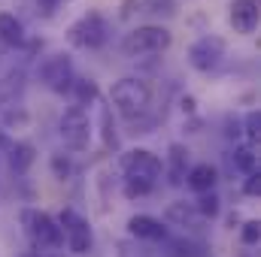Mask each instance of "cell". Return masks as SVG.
Segmentation results:
<instances>
[{
	"label": "cell",
	"mask_w": 261,
	"mask_h": 257,
	"mask_svg": "<svg viewBox=\"0 0 261 257\" xmlns=\"http://www.w3.org/2000/svg\"><path fill=\"white\" fill-rule=\"evenodd\" d=\"M122 170H125V194L128 197H143L155 188V182L161 179V157L146 151V148H134L125 154L122 160Z\"/></svg>",
	"instance_id": "obj_1"
},
{
	"label": "cell",
	"mask_w": 261,
	"mask_h": 257,
	"mask_svg": "<svg viewBox=\"0 0 261 257\" xmlns=\"http://www.w3.org/2000/svg\"><path fill=\"white\" fill-rule=\"evenodd\" d=\"M21 224H24V233L31 236V242L37 245V251H61L64 233L52 215H46L40 209H28V212H21Z\"/></svg>",
	"instance_id": "obj_2"
},
{
	"label": "cell",
	"mask_w": 261,
	"mask_h": 257,
	"mask_svg": "<svg viewBox=\"0 0 261 257\" xmlns=\"http://www.w3.org/2000/svg\"><path fill=\"white\" fill-rule=\"evenodd\" d=\"M110 97H113V106L125 115V118H137V115H143L146 109H149V103H152V88L143 82V79H119L116 85H113V91H110Z\"/></svg>",
	"instance_id": "obj_3"
},
{
	"label": "cell",
	"mask_w": 261,
	"mask_h": 257,
	"mask_svg": "<svg viewBox=\"0 0 261 257\" xmlns=\"http://www.w3.org/2000/svg\"><path fill=\"white\" fill-rule=\"evenodd\" d=\"M170 30L161 27V24H143V27H134L130 34H125L122 40V52L128 58H146V55H161L167 46H170Z\"/></svg>",
	"instance_id": "obj_4"
},
{
	"label": "cell",
	"mask_w": 261,
	"mask_h": 257,
	"mask_svg": "<svg viewBox=\"0 0 261 257\" xmlns=\"http://www.w3.org/2000/svg\"><path fill=\"white\" fill-rule=\"evenodd\" d=\"M67 40H70V46H76V49L94 52V49H100V46L110 40V24H107V18H103L100 12H85L82 18H76V21L70 24Z\"/></svg>",
	"instance_id": "obj_5"
},
{
	"label": "cell",
	"mask_w": 261,
	"mask_h": 257,
	"mask_svg": "<svg viewBox=\"0 0 261 257\" xmlns=\"http://www.w3.org/2000/svg\"><path fill=\"white\" fill-rule=\"evenodd\" d=\"M58 227H61L67 248H70L73 254H85V251L91 248V242H94V236H91V224H88L76 209H64V212H61Z\"/></svg>",
	"instance_id": "obj_6"
},
{
	"label": "cell",
	"mask_w": 261,
	"mask_h": 257,
	"mask_svg": "<svg viewBox=\"0 0 261 257\" xmlns=\"http://www.w3.org/2000/svg\"><path fill=\"white\" fill-rule=\"evenodd\" d=\"M222 58H225V40L213 37V34L195 40L192 49H189V64L195 67L197 73H213L216 67L222 64Z\"/></svg>",
	"instance_id": "obj_7"
},
{
	"label": "cell",
	"mask_w": 261,
	"mask_h": 257,
	"mask_svg": "<svg viewBox=\"0 0 261 257\" xmlns=\"http://www.w3.org/2000/svg\"><path fill=\"white\" fill-rule=\"evenodd\" d=\"M61 136L76 151L88 148V142H91V118H88V112L79 109V106H70L61 115Z\"/></svg>",
	"instance_id": "obj_8"
},
{
	"label": "cell",
	"mask_w": 261,
	"mask_h": 257,
	"mask_svg": "<svg viewBox=\"0 0 261 257\" xmlns=\"http://www.w3.org/2000/svg\"><path fill=\"white\" fill-rule=\"evenodd\" d=\"M40 79H43V85H46L49 91L64 94V91H70V85H73V61H70L67 55H52V58H46V61L40 64Z\"/></svg>",
	"instance_id": "obj_9"
},
{
	"label": "cell",
	"mask_w": 261,
	"mask_h": 257,
	"mask_svg": "<svg viewBox=\"0 0 261 257\" xmlns=\"http://www.w3.org/2000/svg\"><path fill=\"white\" fill-rule=\"evenodd\" d=\"M231 27L237 34H255L258 27V3L255 0H234L231 3Z\"/></svg>",
	"instance_id": "obj_10"
},
{
	"label": "cell",
	"mask_w": 261,
	"mask_h": 257,
	"mask_svg": "<svg viewBox=\"0 0 261 257\" xmlns=\"http://www.w3.org/2000/svg\"><path fill=\"white\" fill-rule=\"evenodd\" d=\"M186 173H189V148L182 142H173L167 148V179H170V185H182Z\"/></svg>",
	"instance_id": "obj_11"
},
{
	"label": "cell",
	"mask_w": 261,
	"mask_h": 257,
	"mask_svg": "<svg viewBox=\"0 0 261 257\" xmlns=\"http://www.w3.org/2000/svg\"><path fill=\"white\" fill-rule=\"evenodd\" d=\"M216 182H219V173H216V167H210V164H197V167H192V170L186 173V185L197 194L213 191Z\"/></svg>",
	"instance_id": "obj_12"
},
{
	"label": "cell",
	"mask_w": 261,
	"mask_h": 257,
	"mask_svg": "<svg viewBox=\"0 0 261 257\" xmlns=\"http://www.w3.org/2000/svg\"><path fill=\"white\" fill-rule=\"evenodd\" d=\"M0 40L12 49H21L28 43V34H24V24L12 15V12H0Z\"/></svg>",
	"instance_id": "obj_13"
},
{
	"label": "cell",
	"mask_w": 261,
	"mask_h": 257,
	"mask_svg": "<svg viewBox=\"0 0 261 257\" xmlns=\"http://www.w3.org/2000/svg\"><path fill=\"white\" fill-rule=\"evenodd\" d=\"M128 230L137 239H164V224L152 215H134L128 221Z\"/></svg>",
	"instance_id": "obj_14"
},
{
	"label": "cell",
	"mask_w": 261,
	"mask_h": 257,
	"mask_svg": "<svg viewBox=\"0 0 261 257\" xmlns=\"http://www.w3.org/2000/svg\"><path fill=\"white\" fill-rule=\"evenodd\" d=\"M34 157H37V151H34L31 142H15V145H9V167H12L15 173H24V170L34 164Z\"/></svg>",
	"instance_id": "obj_15"
},
{
	"label": "cell",
	"mask_w": 261,
	"mask_h": 257,
	"mask_svg": "<svg viewBox=\"0 0 261 257\" xmlns=\"http://www.w3.org/2000/svg\"><path fill=\"white\" fill-rule=\"evenodd\" d=\"M234 167L243 173V176H252V173H258V154H255V148H249V145H240V148H234Z\"/></svg>",
	"instance_id": "obj_16"
},
{
	"label": "cell",
	"mask_w": 261,
	"mask_h": 257,
	"mask_svg": "<svg viewBox=\"0 0 261 257\" xmlns=\"http://www.w3.org/2000/svg\"><path fill=\"white\" fill-rule=\"evenodd\" d=\"M70 91L76 94V106H79V109L97 100V85H94L91 79H73V85H70Z\"/></svg>",
	"instance_id": "obj_17"
},
{
	"label": "cell",
	"mask_w": 261,
	"mask_h": 257,
	"mask_svg": "<svg viewBox=\"0 0 261 257\" xmlns=\"http://www.w3.org/2000/svg\"><path fill=\"white\" fill-rule=\"evenodd\" d=\"M258 136H261V115H258V109H252L246 115V139H249V148L258 145Z\"/></svg>",
	"instance_id": "obj_18"
},
{
	"label": "cell",
	"mask_w": 261,
	"mask_h": 257,
	"mask_svg": "<svg viewBox=\"0 0 261 257\" xmlns=\"http://www.w3.org/2000/svg\"><path fill=\"white\" fill-rule=\"evenodd\" d=\"M197 212H200V215H206V218L219 215V197H216L213 191L200 194V200H197Z\"/></svg>",
	"instance_id": "obj_19"
},
{
	"label": "cell",
	"mask_w": 261,
	"mask_h": 257,
	"mask_svg": "<svg viewBox=\"0 0 261 257\" xmlns=\"http://www.w3.org/2000/svg\"><path fill=\"white\" fill-rule=\"evenodd\" d=\"M100 133H103V142L107 145H116V133H113V121H110V106H100Z\"/></svg>",
	"instance_id": "obj_20"
},
{
	"label": "cell",
	"mask_w": 261,
	"mask_h": 257,
	"mask_svg": "<svg viewBox=\"0 0 261 257\" xmlns=\"http://www.w3.org/2000/svg\"><path fill=\"white\" fill-rule=\"evenodd\" d=\"M261 236V224L258 221H246L243 224V230H240V239H243V245H255Z\"/></svg>",
	"instance_id": "obj_21"
},
{
	"label": "cell",
	"mask_w": 261,
	"mask_h": 257,
	"mask_svg": "<svg viewBox=\"0 0 261 257\" xmlns=\"http://www.w3.org/2000/svg\"><path fill=\"white\" fill-rule=\"evenodd\" d=\"M258 188H261V176H258V173L246 176V188H243V191L249 194V197H255V194H258Z\"/></svg>",
	"instance_id": "obj_22"
},
{
	"label": "cell",
	"mask_w": 261,
	"mask_h": 257,
	"mask_svg": "<svg viewBox=\"0 0 261 257\" xmlns=\"http://www.w3.org/2000/svg\"><path fill=\"white\" fill-rule=\"evenodd\" d=\"M61 3H64V0H37V6H40V12H43V15H52Z\"/></svg>",
	"instance_id": "obj_23"
},
{
	"label": "cell",
	"mask_w": 261,
	"mask_h": 257,
	"mask_svg": "<svg viewBox=\"0 0 261 257\" xmlns=\"http://www.w3.org/2000/svg\"><path fill=\"white\" fill-rule=\"evenodd\" d=\"M34 257H61V251H37Z\"/></svg>",
	"instance_id": "obj_24"
},
{
	"label": "cell",
	"mask_w": 261,
	"mask_h": 257,
	"mask_svg": "<svg viewBox=\"0 0 261 257\" xmlns=\"http://www.w3.org/2000/svg\"><path fill=\"white\" fill-rule=\"evenodd\" d=\"M6 145H9V139H6V133L0 130V148H6Z\"/></svg>",
	"instance_id": "obj_25"
}]
</instances>
